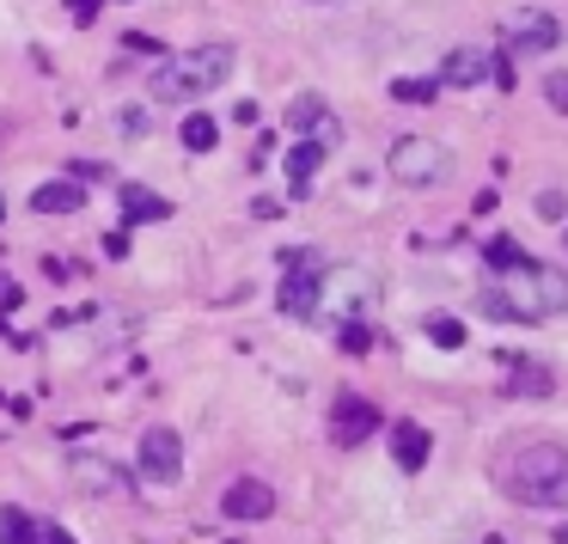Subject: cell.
Instances as JSON below:
<instances>
[{
    "mask_svg": "<svg viewBox=\"0 0 568 544\" xmlns=\"http://www.w3.org/2000/svg\"><path fill=\"white\" fill-rule=\"evenodd\" d=\"M483 312L489 319H514V324L556 319V312H568V275L538 258L514 263V270H495V282L483 288Z\"/></svg>",
    "mask_w": 568,
    "mask_h": 544,
    "instance_id": "cell-1",
    "label": "cell"
},
{
    "mask_svg": "<svg viewBox=\"0 0 568 544\" xmlns=\"http://www.w3.org/2000/svg\"><path fill=\"white\" fill-rule=\"evenodd\" d=\"M495 483L519 507H568V446H556V441L514 446L501 459V471H495Z\"/></svg>",
    "mask_w": 568,
    "mask_h": 544,
    "instance_id": "cell-2",
    "label": "cell"
},
{
    "mask_svg": "<svg viewBox=\"0 0 568 544\" xmlns=\"http://www.w3.org/2000/svg\"><path fill=\"white\" fill-rule=\"evenodd\" d=\"M226 74H233V43H196V50L172 56L165 68H153L148 92L160 104H184V99H196V92H214Z\"/></svg>",
    "mask_w": 568,
    "mask_h": 544,
    "instance_id": "cell-3",
    "label": "cell"
},
{
    "mask_svg": "<svg viewBox=\"0 0 568 544\" xmlns=\"http://www.w3.org/2000/svg\"><path fill=\"white\" fill-rule=\"evenodd\" d=\"M392 178L397 184H416V190H428V184H446L453 178V153L440 148L434 135H404V141H392Z\"/></svg>",
    "mask_w": 568,
    "mask_h": 544,
    "instance_id": "cell-4",
    "label": "cell"
},
{
    "mask_svg": "<svg viewBox=\"0 0 568 544\" xmlns=\"http://www.w3.org/2000/svg\"><path fill=\"white\" fill-rule=\"evenodd\" d=\"M275 514V490L263 477H233L221 495V520H233V526H257V520Z\"/></svg>",
    "mask_w": 568,
    "mask_h": 544,
    "instance_id": "cell-5",
    "label": "cell"
},
{
    "mask_svg": "<svg viewBox=\"0 0 568 544\" xmlns=\"http://www.w3.org/2000/svg\"><path fill=\"white\" fill-rule=\"evenodd\" d=\"M141 477L148 483H178L184 477V441L172 429H148L141 434Z\"/></svg>",
    "mask_w": 568,
    "mask_h": 544,
    "instance_id": "cell-6",
    "label": "cell"
},
{
    "mask_svg": "<svg viewBox=\"0 0 568 544\" xmlns=\"http://www.w3.org/2000/svg\"><path fill=\"white\" fill-rule=\"evenodd\" d=\"M287 270H294V275H282V294H275V300H282L287 319H312V312L324 306V275L312 270V258L306 263H287Z\"/></svg>",
    "mask_w": 568,
    "mask_h": 544,
    "instance_id": "cell-7",
    "label": "cell"
},
{
    "mask_svg": "<svg viewBox=\"0 0 568 544\" xmlns=\"http://www.w3.org/2000/svg\"><path fill=\"white\" fill-rule=\"evenodd\" d=\"M373 429H379V410H373L367 397H336V410H331V441L336 446H361Z\"/></svg>",
    "mask_w": 568,
    "mask_h": 544,
    "instance_id": "cell-8",
    "label": "cell"
},
{
    "mask_svg": "<svg viewBox=\"0 0 568 544\" xmlns=\"http://www.w3.org/2000/svg\"><path fill=\"white\" fill-rule=\"evenodd\" d=\"M68 477H74V490H87V495H123L129 490V471L111 465V459H92V453L68 459Z\"/></svg>",
    "mask_w": 568,
    "mask_h": 544,
    "instance_id": "cell-9",
    "label": "cell"
},
{
    "mask_svg": "<svg viewBox=\"0 0 568 544\" xmlns=\"http://www.w3.org/2000/svg\"><path fill=\"white\" fill-rule=\"evenodd\" d=\"M507 38H514V50H556L562 26H556V13H514L507 19Z\"/></svg>",
    "mask_w": 568,
    "mask_h": 544,
    "instance_id": "cell-10",
    "label": "cell"
},
{
    "mask_svg": "<svg viewBox=\"0 0 568 544\" xmlns=\"http://www.w3.org/2000/svg\"><path fill=\"white\" fill-rule=\"evenodd\" d=\"M483 74H489V50H477V43H458L440 68L446 87H483Z\"/></svg>",
    "mask_w": 568,
    "mask_h": 544,
    "instance_id": "cell-11",
    "label": "cell"
},
{
    "mask_svg": "<svg viewBox=\"0 0 568 544\" xmlns=\"http://www.w3.org/2000/svg\"><path fill=\"white\" fill-rule=\"evenodd\" d=\"M428 429H422V422H397V429H392V453H397V465H404V471H422V465H428Z\"/></svg>",
    "mask_w": 568,
    "mask_h": 544,
    "instance_id": "cell-12",
    "label": "cell"
},
{
    "mask_svg": "<svg viewBox=\"0 0 568 544\" xmlns=\"http://www.w3.org/2000/svg\"><path fill=\"white\" fill-rule=\"evenodd\" d=\"M80 202H87V190H80V184H62V178L31 190V209H38V214H80Z\"/></svg>",
    "mask_w": 568,
    "mask_h": 544,
    "instance_id": "cell-13",
    "label": "cell"
},
{
    "mask_svg": "<svg viewBox=\"0 0 568 544\" xmlns=\"http://www.w3.org/2000/svg\"><path fill=\"white\" fill-rule=\"evenodd\" d=\"M165 214H172V202H165V197H153V190H141V184H123V221L129 226L165 221Z\"/></svg>",
    "mask_w": 568,
    "mask_h": 544,
    "instance_id": "cell-14",
    "label": "cell"
},
{
    "mask_svg": "<svg viewBox=\"0 0 568 544\" xmlns=\"http://www.w3.org/2000/svg\"><path fill=\"white\" fill-rule=\"evenodd\" d=\"M0 544H43V520L26 507H0Z\"/></svg>",
    "mask_w": 568,
    "mask_h": 544,
    "instance_id": "cell-15",
    "label": "cell"
},
{
    "mask_svg": "<svg viewBox=\"0 0 568 544\" xmlns=\"http://www.w3.org/2000/svg\"><path fill=\"white\" fill-rule=\"evenodd\" d=\"M324 165V148L318 141H300V148H287V178H294V197H306L312 190V172Z\"/></svg>",
    "mask_w": 568,
    "mask_h": 544,
    "instance_id": "cell-16",
    "label": "cell"
},
{
    "mask_svg": "<svg viewBox=\"0 0 568 544\" xmlns=\"http://www.w3.org/2000/svg\"><path fill=\"white\" fill-rule=\"evenodd\" d=\"M324 117H331V111H324V99H318V92H300V99L287 104V129H300V135H312V129H318Z\"/></svg>",
    "mask_w": 568,
    "mask_h": 544,
    "instance_id": "cell-17",
    "label": "cell"
},
{
    "mask_svg": "<svg viewBox=\"0 0 568 544\" xmlns=\"http://www.w3.org/2000/svg\"><path fill=\"white\" fill-rule=\"evenodd\" d=\"M178 135H184V148H190V153H209L214 141H221V123L196 111V117H184V129H178Z\"/></svg>",
    "mask_w": 568,
    "mask_h": 544,
    "instance_id": "cell-18",
    "label": "cell"
},
{
    "mask_svg": "<svg viewBox=\"0 0 568 544\" xmlns=\"http://www.w3.org/2000/svg\"><path fill=\"white\" fill-rule=\"evenodd\" d=\"M428 343H440V349H465V324H458L453 312H434V319H428Z\"/></svg>",
    "mask_w": 568,
    "mask_h": 544,
    "instance_id": "cell-19",
    "label": "cell"
},
{
    "mask_svg": "<svg viewBox=\"0 0 568 544\" xmlns=\"http://www.w3.org/2000/svg\"><path fill=\"white\" fill-rule=\"evenodd\" d=\"M434 92H440V80H392V99L404 104H434Z\"/></svg>",
    "mask_w": 568,
    "mask_h": 544,
    "instance_id": "cell-20",
    "label": "cell"
},
{
    "mask_svg": "<svg viewBox=\"0 0 568 544\" xmlns=\"http://www.w3.org/2000/svg\"><path fill=\"white\" fill-rule=\"evenodd\" d=\"M514 263H526V251L514 239H489V270H514Z\"/></svg>",
    "mask_w": 568,
    "mask_h": 544,
    "instance_id": "cell-21",
    "label": "cell"
},
{
    "mask_svg": "<svg viewBox=\"0 0 568 544\" xmlns=\"http://www.w3.org/2000/svg\"><path fill=\"white\" fill-rule=\"evenodd\" d=\"M367 343H373V331L361 319H343V349L348 355H367Z\"/></svg>",
    "mask_w": 568,
    "mask_h": 544,
    "instance_id": "cell-22",
    "label": "cell"
},
{
    "mask_svg": "<svg viewBox=\"0 0 568 544\" xmlns=\"http://www.w3.org/2000/svg\"><path fill=\"white\" fill-rule=\"evenodd\" d=\"M544 99L568 117V74H562V68H556V74H544Z\"/></svg>",
    "mask_w": 568,
    "mask_h": 544,
    "instance_id": "cell-23",
    "label": "cell"
},
{
    "mask_svg": "<svg viewBox=\"0 0 568 544\" xmlns=\"http://www.w3.org/2000/svg\"><path fill=\"white\" fill-rule=\"evenodd\" d=\"M123 135H129V141L148 135V111H141V104H129V111H123Z\"/></svg>",
    "mask_w": 568,
    "mask_h": 544,
    "instance_id": "cell-24",
    "label": "cell"
},
{
    "mask_svg": "<svg viewBox=\"0 0 568 544\" xmlns=\"http://www.w3.org/2000/svg\"><path fill=\"white\" fill-rule=\"evenodd\" d=\"M68 7H74V26H92V19H99V0H68Z\"/></svg>",
    "mask_w": 568,
    "mask_h": 544,
    "instance_id": "cell-25",
    "label": "cell"
},
{
    "mask_svg": "<svg viewBox=\"0 0 568 544\" xmlns=\"http://www.w3.org/2000/svg\"><path fill=\"white\" fill-rule=\"evenodd\" d=\"M251 214H257V221H275V214H282V202H270V197H257V202H251Z\"/></svg>",
    "mask_w": 568,
    "mask_h": 544,
    "instance_id": "cell-26",
    "label": "cell"
},
{
    "mask_svg": "<svg viewBox=\"0 0 568 544\" xmlns=\"http://www.w3.org/2000/svg\"><path fill=\"white\" fill-rule=\"evenodd\" d=\"M43 544H74V538H68L62 526H43Z\"/></svg>",
    "mask_w": 568,
    "mask_h": 544,
    "instance_id": "cell-27",
    "label": "cell"
},
{
    "mask_svg": "<svg viewBox=\"0 0 568 544\" xmlns=\"http://www.w3.org/2000/svg\"><path fill=\"white\" fill-rule=\"evenodd\" d=\"M0 221H7V197H0Z\"/></svg>",
    "mask_w": 568,
    "mask_h": 544,
    "instance_id": "cell-28",
    "label": "cell"
},
{
    "mask_svg": "<svg viewBox=\"0 0 568 544\" xmlns=\"http://www.w3.org/2000/svg\"><path fill=\"white\" fill-rule=\"evenodd\" d=\"M562 239H568V233H562Z\"/></svg>",
    "mask_w": 568,
    "mask_h": 544,
    "instance_id": "cell-29",
    "label": "cell"
}]
</instances>
